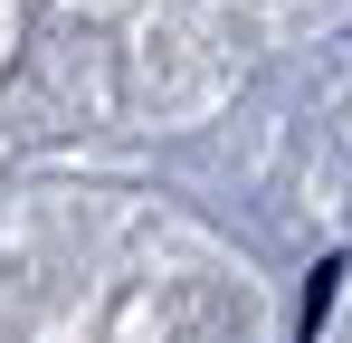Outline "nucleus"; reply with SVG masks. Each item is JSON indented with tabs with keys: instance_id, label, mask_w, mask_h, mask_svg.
Returning <instances> with one entry per match:
<instances>
[{
	"instance_id": "1",
	"label": "nucleus",
	"mask_w": 352,
	"mask_h": 343,
	"mask_svg": "<svg viewBox=\"0 0 352 343\" xmlns=\"http://www.w3.org/2000/svg\"><path fill=\"white\" fill-rule=\"evenodd\" d=\"M333 286H343V258H324V267H314V286H305V343L324 334V315H333Z\"/></svg>"
}]
</instances>
